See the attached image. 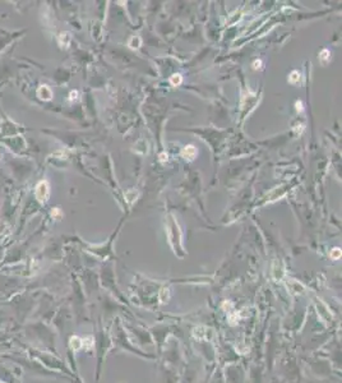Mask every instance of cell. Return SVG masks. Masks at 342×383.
I'll use <instances>...</instances> for the list:
<instances>
[{
  "label": "cell",
  "mask_w": 342,
  "mask_h": 383,
  "mask_svg": "<svg viewBox=\"0 0 342 383\" xmlns=\"http://www.w3.org/2000/svg\"><path fill=\"white\" fill-rule=\"evenodd\" d=\"M181 155H183V157H184V158L193 160L195 156H197V150H195V147H194V146L189 145V146H185V147H184V150H183Z\"/></svg>",
  "instance_id": "6da1fadb"
},
{
  "label": "cell",
  "mask_w": 342,
  "mask_h": 383,
  "mask_svg": "<svg viewBox=\"0 0 342 383\" xmlns=\"http://www.w3.org/2000/svg\"><path fill=\"white\" fill-rule=\"evenodd\" d=\"M329 59H331V53L327 49H323L319 54V61L323 64V65H327V64L329 63Z\"/></svg>",
  "instance_id": "7a4b0ae2"
},
{
  "label": "cell",
  "mask_w": 342,
  "mask_h": 383,
  "mask_svg": "<svg viewBox=\"0 0 342 383\" xmlns=\"http://www.w3.org/2000/svg\"><path fill=\"white\" fill-rule=\"evenodd\" d=\"M300 78H301V74L298 70H294L290 74V77H288V82L292 83V84H295V83H298L300 81Z\"/></svg>",
  "instance_id": "3957f363"
},
{
  "label": "cell",
  "mask_w": 342,
  "mask_h": 383,
  "mask_svg": "<svg viewBox=\"0 0 342 383\" xmlns=\"http://www.w3.org/2000/svg\"><path fill=\"white\" fill-rule=\"evenodd\" d=\"M129 46L132 47V49H138V47L140 46V38L137 37V36L132 37V38H130V41H129Z\"/></svg>",
  "instance_id": "277c9868"
},
{
  "label": "cell",
  "mask_w": 342,
  "mask_h": 383,
  "mask_svg": "<svg viewBox=\"0 0 342 383\" xmlns=\"http://www.w3.org/2000/svg\"><path fill=\"white\" fill-rule=\"evenodd\" d=\"M181 81H183V78H181L180 74H174V75H171V78H170V82H171L172 86H179V84L181 83Z\"/></svg>",
  "instance_id": "5b68a950"
},
{
  "label": "cell",
  "mask_w": 342,
  "mask_h": 383,
  "mask_svg": "<svg viewBox=\"0 0 342 383\" xmlns=\"http://www.w3.org/2000/svg\"><path fill=\"white\" fill-rule=\"evenodd\" d=\"M125 197H126V199H128L129 203H133V202L135 201V198H137V193H135L134 190H129L128 193L125 194Z\"/></svg>",
  "instance_id": "8992f818"
},
{
  "label": "cell",
  "mask_w": 342,
  "mask_h": 383,
  "mask_svg": "<svg viewBox=\"0 0 342 383\" xmlns=\"http://www.w3.org/2000/svg\"><path fill=\"white\" fill-rule=\"evenodd\" d=\"M331 255H332V258H333V259H337V258H339V257H341V249H338V248H334V249L332 250Z\"/></svg>",
  "instance_id": "52a82bcc"
},
{
  "label": "cell",
  "mask_w": 342,
  "mask_h": 383,
  "mask_svg": "<svg viewBox=\"0 0 342 383\" xmlns=\"http://www.w3.org/2000/svg\"><path fill=\"white\" fill-rule=\"evenodd\" d=\"M260 64H262V61H260V60H258V61H254V64H253V65H254V69H258V68H260V67H259Z\"/></svg>",
  "instance_id": "ba28073f"
}]
</instances>
